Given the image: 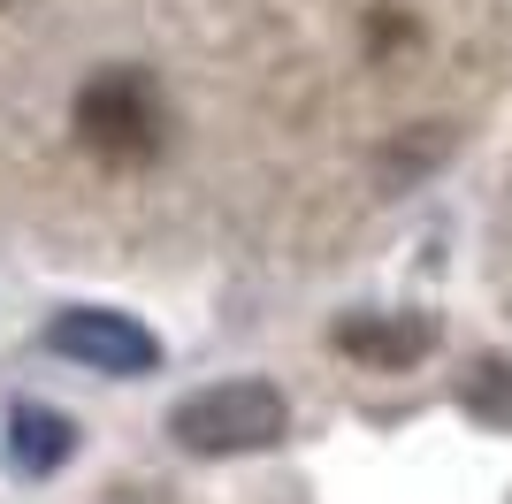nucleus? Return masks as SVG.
<instances>
[{
    "instance_id": "f257e3e1",
    "label": "nucleus",
    "mask_w": 512,
    "mask_h": 504,
    "mask_svg": "<svg viewBox=\"0 0 512 504\" xmlns=\"http://www.w3.org/2000/svg\"><path fill=\"white\" fill-rule=\"evenodd\" d=\"M77 146L100 168H146L169 146V100L146 69H100V77L77 92Z\"/></svg>"
},
{
    "instance_id": "f03ea898",
    "label": "nucleus",
    "mask_w": 512,
    "mask_h": 504,
    "mask_svg": "<svg viewBox=\"0 0 512 504\" xmlns=\"http://www.w3.org/2000/svg\"><path fill=\"white\" fill-rule=\"evenodd\" d=\"M283 428H291V405L276 382H214V390L176 405V443L199 459L268 451V443H283Z\"/></svg>"
},
{
    "instance_id": "7ed1b4c3",
    "label": "nucleus",
    "mask_w": 512,
    "mask_h": 504,
    "mask_svg": "<svg viewBox=\"0 0 512 504\" xmlns=\"http://www.w3.org/2000/svg\"><path fill=\"white\" fill-rule=\"evenodd\" d=\"M46 344L77 367H100V375H153L161 367V336L130 314H107V306H77L46 329Z\"/></svg>"
},
{
    "instance_id": "20e7f679",
    "label": "nucleus",
    "mask_w": 512,
    "mask_h": 504,
    "mask_svg": "<svg viewBox=\"0 0 512 504\" xmlns=\"http://www.w3.org/2000/svg\"><path fill=\"white\" fill-rule=\"evenodd\" d=\"M436 344L428 321H406V314H360V321H337V352L352 359H375V367H406Z\"/></svg>"
},
{
    "instance_id": "39448f33",
    "label": "nucleus",
    "mask_w": 512,
    "mask_h": 504,
    "mask_svg": "<svg viewBox=\"0 0 512 504\" xmlns=\"http://www.w3.org/2000/svg\"><path fill=\"white\" fill-rule=\"evenodd\" d=\"M69 451H77V428H69L54 405H16V413H8V459H16L23 474H54Z\"/></svg>"
}]
</instances>
